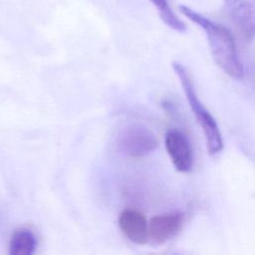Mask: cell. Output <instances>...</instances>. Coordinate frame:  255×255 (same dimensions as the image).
Returning <instances> with one entry per match:
<instances>
[{
  "label": "cell",
  "mask_w": 255,
  "mask_h": 255,
  "mask_svg": "<svg viewBox=\"0 0 255 255\" xmlns=\"http://www.w3.org/2000/svg\"><path fill=\"white\" fill-rule=\"evenodd\" d=\"M172 69L179 79L182 90L184 91L186 100L196 119V122L203 131L209 154H216L220 152L223 148V140L219 127L216 120L198 98L189 71L185 68V66L178 62L172 63Z\"/></svg>",
  "instance_id": "7a4b0ae2"
},
{
  "label": "cell",
  "mask_w": 255,
  "mask_h": 255,
  "mask_svg": "<svg viewBox=\"0 0 255 255\" xmlns=\"http://www.w3.org/2000/svg\"><path fill=\"white\" fill-rule=\"evenodd\" d=\"M156 8L162 22L174 31L184 33L186 31L185 24L173 12L168 0H149Z\"/></svg>",
  "instance_id": "9c48e42d"
},
{
  "label": "cell",
  "mask_w": 255,
  "mask_h": 255,
  "mask_svg": "<svg viewBox=\"0 0 255 255\" xmlns=\"http://www.w3.org/2000/svg\"><path fill=\"white\" fill-rule=\"evenodd\" d=\"M119 226L123 234L131 242L142 245L149 240L148 223L138 210L128 208L119 216Z\"/></svg>",
  "instance_id": "8992f818"
},
{
  "label": "cell",
  "mask_w": 255,
  "mask_h": 255,
  "mask_svg": "<svg viewBox=\"0 0 255 255\" xmlns=\"http://www.w3.org/2000/svg\"><path fill=\"white\" fill-rule=\"evenodd\" d=\"M183 222V215L178 212L153 216L148 222L149 239L155 244H162L177 234Z\"/></svg>",
  "instance_id": "52a82bcc"
},
{
  "label": "cell",
  "mask_w": 255,
  "mask_h": 255,
  "mask_svg": "<svg viewBox=\"0 0 255 255\" xmlns=\"http://www.w3.org/2000/svg\"><path fill=\"white\" fill-rule=\"evenodd\" d=\"M164 145L167 154L180 172H188L193 165V154L186 135L177 129H169L164 136Z\"/></svg>",
  "instance_id": "5b68a950"
},
{
  "label": "cell",
  "mask_w": 255,
  "mask_h": 255,
  "mask_svg": "<svg viewBox=\"0 0 255 255\" xmlns=\"http://www.w3.org/2000/svg\"><path fill=\"white\" fill-rule=\"evenodd\" d=\"M179 10L205 32L210 53L217 66L229 77L241 80L244 76V69L230 30L187 6L180 5Z\"/></svg>",
  "instance_id": "6da1fadb"
},
{
  "label": "cell",
  "mask_w": 255,
  "mask_h": 255,
  "mask_svg": "<svg viewBox=\"0 0 255 255\" xmlns=\"http://www.w3.org/2000/svg\"><path fill=\"white\" fill-rule=\"evenodd\" d=\"M120 147L130 156H143L154 150L157 140L153 132L140 125H130L120 134Z\"/></svg>",
  "instance_id": "277c9868"
},
{
  "label": "cell",
  "mask_w": 255,
  "mask_h": 255,
  "mask_svg": "<svg viewBox=\"0 0 255 255\" xmlns=\"http://www.w3.org/2000/svg\"><path fill=\"white\" fill-rule=\"evenodd\" d=\"M223 9L240 38L250 43L255 39V0H223Z\"/></svg>",
  "instance_id": "3957f363"
},
{
  "label": "cell",
  "mask_w": 255,
  "mask_h": 255,
  "mask_svg": "<svg viewBox=\"0 0 255 255\" xmlns=\"http://www.w3.org/2000/svg\"><path fill=\"white\" fill-rule=\"evenodd\" d=\"M38 240L35 233L29 228L16 229L9 241L10 255H32L37 249Z\"/></svg>",
  "instance_id": "ba28073f"
}]
</instances>
